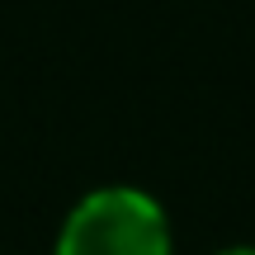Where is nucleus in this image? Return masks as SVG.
Listing matches in <instances>:
<instances>
[{
	"instance_id": "nucleus-1",
	"label": "nucleus",
	"mask_w": 255,
	"mask_h": 255,
	"mask_svg": "<svg viewBox=\"0 0 255 255\" xmlns=\"http://www.w3.org/2000/svg\"><path fill=\"white\" fill-rule=\"evenodd\" d=\"M57 255H170V232L146 194L100 189L71 213Z\"/></svg>"
},
{
	"instance_id": "nucleus-2",
	"label": "nucleus",
	"mask_w": 255,
	"mask_h": 255,
	"mask_svg": "<svg viewBox=\"0 0 255 255\" xmlns=\"http://www.w3.org/2000/svg\"><path fill=\"white\" fill-rule=\"evenodd\" d=\"M227 255H255V251H227Z\"/></svg>"
}]
</instances>
